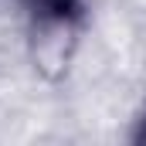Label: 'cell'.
Returning a JSON list of instances; mask_svg holds the SVG:
<instances>
[{
  "label": "cell",
  "instance_id": "1",
  "mask_svg": "<svg viewBox=\"0 0 146 146\" xmlns=\"http://www.w3.org/2000/svg\"><path fill=\"white\" fill-rule=\"evenodd\" d=\"M82 27H85V3L24 10V44L41 78L58 82L68 75L82 44Z\"/></svg>",
  "mask_w": 146,
  "mask_h": 146
}]
</instances>
